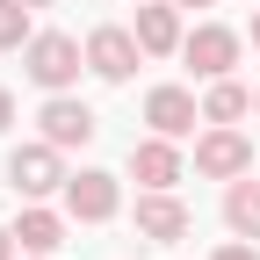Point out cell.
I'll return each instance as SVG.
<instances>
[{
	"label": "cell",
	"mask_w": 260,
	"mask_h": 260,
	"mask_svg": "<svg viewBox=\"0 0 260 260\" xmlns=\"http://www.w3.org/2000/svg\"><path fill=\"white\" fill-rule=\"evenodd\" d=\"M80 65H87V51H80L73 37H58V29H44V37H29V80H37V87L65 94V87L80 80Z\"/></svg>",
	"instance_id": "obj_1"
},
{
	"label": "cell",
	"mask_w": 260,
	"mask_h": 260,
	"mask_svg": "<svg viewBox=\"0 0 260 260\" xmlns=\"http://www.w3.org/2000/svg\"><path fill=\"white\" fill-rule=\"evenodd\" d=\"M8 181H15V195H29V203H37V195L65 188L73 174L58 167V145L44 138V145H15V152H8Z\"/></svg>",
	"instance_id": "obj_2"
},
{
	"label": "cell",
	"mask_w": 260,
	"mask_h": 260,
	"mask_svg": "<svg viewBox=\"0 0 260 260\" xmlns=\"http://www.w3.org/2000/svg\"><path fill=\"white\" fill-rule=\"evenodd\" d=\"M195 174H210V181H239V174H253V145L239 138L232 123H217V130H203V138H195Z\"/></svg>",
	"instance_id": "obj_3"
},
{
	"label": "cell",
	"mask_w": 260,
	"mask_h": 260,
	"mask_svg": "<svg viewBox=\"0 0 260 260\" xmlns=\"http://www.w3.org/2000/svg\"><path fill=\"white\" fill-rule=\"evenodd\" d=\"M138 51H145L138 29H116V22H109V29H94V37H87V73H102V80L123 87L130 73H138Z\"/></svg>",
	"instance_id": "obj_4"
},
{
	"label": "cell",
	"mask_w": 260,
	"mask_h": 260,
	"mask_svg": "<svg viewBox=\"0 0 260 260\" xmlns=\"http://www.w3.org/2000/svg\"><path fill=\"white\" fill-rule=\"evenodd\" d=\"M181 58H188L203 80H224V73L239 65V29H224V22H203L195 37H181Z\"/></svg>",
	"instance_id": "obj_5"
},
{
	"label": "cell",
	"mask_w": 260,
	"mask_h": 260,
	"mask_svg": "<svg viewBox=\"0 0 260 260\" xmlns=\"http://www.w3.org/2000/svg\"><path fill=\"white\" fill-rule=\"evenodd\" d=\"M138 239H152V246L188 239V203H181L174 188H145L138 195Z\"/></svg>",
	"instance_id": "obj_6"
},
{
	"label": "cell",
	"mask_w": 260,
	"mask_h": 260,
	"mask_svg": "<svg viewBox=\"0 0 260 260\" xmlns=\"http://www.w3.org/2000/svg\"><path fill=\"white\" fill-rule=\"evenodd\" d=\"M65 210H73L80 224H109L116 210H123V188H116V174H73V181H65Z\"/></svg>",
	"instance_id": "obj_7"
},
{
	"label": "cell",
	"mask_w": 260,
	"mask_h": 260,
	"mask_svg": "<svg viewBox=\"0 0 260 260\" xmlns=\"http://www.w3.org/2000/svg\"><path fill=\"white\" fill-rule=\"evenodd\" d=\"M37 123H44V138H51L58 152H73V145H94V130H102V123H94V109H87V102H73V94H51Z\"/></svg>",
	"instance_id": "obj_8"
},
{
	"label": "cell",
	"mask_w": 260,
	"mask_h": 260,
	"mask_svg": "<svg viewBox=\"0 0 260 260\" xmlns=\"http://www.w3.org/2000/svg\"><path fill=\"white\" fill-rule=\"evenodd\" d=\"M145 123L159 130V138H188V130L203 123V109H195L188 87H152V94H145Z\"/></svg>",
	"instance_id": "obj_9"
},
{
	"label": "cell",
	"mask_w": 260,
	"mask_h": 260,
	"mask_svg": "<svg viewBox=\"0 0 260 260\" xmlns=\"http://www.w3.org/2000/svg\"><path fill=\"white\" fill-rule=\"evenodd\" d=\"M130 174H138L145 188H174V181H181V152H174V138H159V130H152L145 145H130Z\"/></svg>",
	"instance_id": "obj_10"
},
{
	"label": "cell",
	"mask_w": 260,
	"mask_h": 260,
	"mask_svg": "<svg viewBox=\"0 0 260 260\" xmlns=\"http://www.w3.org/2000/svg\"><path fill=\"white\" fill-rule=\"evenodd\" d=\"M138 44L152 58L181 51V8H159V0H138Z\"/></svg>",
	"instance_id": "obj_11"
},
{
	"label": "cell",
	"mask_w": 260,
	"mask_h": 260,
	"mask_svg": "<svg viewBox=\"0 0 260 260\" xmlns=\"http://www.w3.org/2000/svg\"><path fill=\"white\" fill-rule=\"evenodd\" d=\"M15 239H22L29 253H58V246H65V217L44 210V203H29V210L15 217Z\"/></svg>",
	"instance_id": "obj_12"
},
{
	"label": "cell",
	"mask_w": 260,
	"mask_h": 260,
	"mask_svg": "<svg viewBox=\"0 0 260 260\" xmlns=\"http://www.w3.org/2000/svg\"><path fill=\"white\" fill-rule=\"evenodd\" d=\"M224 224H232V232L239 239H260V181H232V188H224Z\"/></svg>",
	"instance_id": "obj_13"
},
{
	"label": "cell",
	"mask_w": 260,
	"mask_h": 260,
	"mask_svg": "<svg viewBox=\"0 0 260 260\" xmlns=\"http://www.w3.org/2000/svg\"><path fill=\"white\" fill-rule=\"evenodd\" d=\"M246 109H253V94H246V87H239L232 73H224V80H217V87L203 94V123H239Z\"/></svg>",
	"instance_id": "obj_14"
},
{
	"label": "cell",
	"mask_w": 260,
	"mask_h": 260,
	"mask_svg": "<svg viewBox=\"0 0 260 260\" xmlns=\"http://www.w3.org/2000/svg\"><path fill=\"white\" fill-rule=\"evenodd\" d=\"M29 44V0H0V51Z\"/></svg>",
	"instance_id": "obj_15"
},
{
	"label": "cell",
	"mask_w": 260,
	"mask_h": 260,
	"mask_svg": "<svg viewBox=\"0 0 260 260\" xmlns=\"http://www.w3.org/2000/svg\"><path fill=\"white\" fill-rule=\"evenodd\" d=\"M210 260H260V239H232V246H217Z\"/></svg>",
	"instance_id": "obj_16"
},
{
	"label": "cell",
	"mask_w": 260,
	"mask_h": 260,
	"mask_svg": "<svg viewBox=\"0 0 260 260\" xmlns=\"http://www.w3.org/2000/svg\"><path fill=\"white\" fill-rule=\"evenodd\" d=\"M8 123H15V94L0 87V130H8Z\"/></svg>",
	"instance_id": "obj_17"
},
{
	"label": "cell",
	"mask_w": 260,
	"mask_h": 260,
	"mask_svg": "<svg viewBox=\"0 0 260 260\" xmlns=\"http://www.w3.org/2000/svg\"><path fill=\"white\" fill-rule=\"evenodd\" d=\"M0 260H15V232H8V224H0Z\"/></svg>",
	"instance_id": "obj_18"
},
{
	"label": "cell",
	"mask_w": 260,
	"mask_h": 260,
	"mask_svg": "<svg viewBox=\"0 0 260 260\" xmlns=\"http://www.w3.org/2000/svg\"><path fill=\"white\" fill-rule=\"evenodd\" d=\"M174 8H210V0H174Z\"/></svg>",
	"instance_id": "obj_19"
},
{
	"label": "cell",
	"mask_w": 260,
	"mask_h": 260,
	"mask_svg": "<svg viewBox=\"0 0 260 260\" xmlns=\"http://www.w3.org/2000/svg\"><path fill=\"white\" fill-rule=\"evenodd\" d=\"M253 51H260V15H253Z\"/></svg>",
	"instance_id": "obj_20"
},
{
	"label": "cell",
	"mask_w": 260,
	"mask_h": 260,
	"mask_svg": "<svg viewBox=\"0 0 260 260\" xmlns=\"http://www.w3.org/2000/svg\"><path fill=\"white\" fill-rule=\"evenodd\" d=\"M29 8H51V0H29Z\"/></svg>",
	"instance_id": "obj_21"
},
{
	"label": "cell",
	"mask_w": 260,
	"mask_h": 260,
	"mask_svg": "<svg viewBox=\"0 0 260 260\" xmlns=\"http://www.w3.org/2000/svg\"><path fill=\"white\" fill-rule=\"evenodd\" d=\"M37 260H51V253H37Z\"/></svg>",
	"instance_id": "obj_22"
},
{
	"label": "cell",
	"mask_w": 260,
	"mask_h": 260,
	"mask_svg": "<svg viewBox=\"0 0 260 260\" xmlns=\"http://www.w3.org/2000/svg\"><path fill=\"white\" fill-rule=\"evenodd\" d=\"M253 102H260V94H253Z\"/></svg>",
	"instance_id": "obj_23"
}]
</instances>
